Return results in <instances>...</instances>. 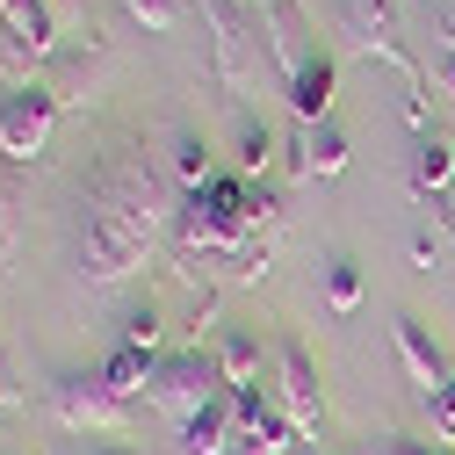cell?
<instances>
[{
    "instance_id": "obj_1",
    "label": "cell",
    "mask_w": 455,
    "mask_h": 455,
    "mask_svg": "<svg viewBox=\"0 0 455 455\" xmlns=\"http://www.w3.org/2000/svg\"><path fill=\"white\" fill-rule=\"evenodd\" d=\"M166 188H174V174L152 166L138 145L108 152L94 166V181L80 196V246H73L87 290H116L152 260L166 217H181V210H166Z\"/></svg>"
},
{
    "instance_id": "obj_2",
    "label": "cell",
    "mask_w": 455,
    "mask_h": 455,
    "mask_svg": "<svg viewBox=\"0 0 455 455\" xmlns=\"http://www.w3.org/2000/svg\"><path fill=\"white\" fill-rule=\"evenodd\" d=\"M44 405H51V419H59L66 434H124V397L101 383V369L94 376H80V369H66V376H51L44 383Z\"/></svg>"
},
{
    "instance_id": "obj_3",
    "label": "cell",
    "mask_w": 455,
    "mask_h": 455,
    "mask_svg": "<svg viewBox=\"0 0 455 455\" xmlns=\"http://www.w3.org/2000/svg\"><path fill=\"white\" fill-rule=\"evenodd\" d=\"M152 405L166 412V419H196L210 397H224V383H217V362H210V347H181V355H159V369H152Z\"/></svg>"
},
{
    "instance_id": "obj_4",
    "label": "cell",
    "mask_w": 455,
    "mask_h": 455,
    "mask_svg": "<svg viewBox=\"0 0 455 455\" xmlns=\"http://www.w3.org/2000/svg\"><path fill=\"white\" fill-rule=\"evenodd\" d=\"M51 124H59V94H51L44 80H22V87L0 94V152H8L15 166H29L51 145Z\"/></svg>"
},
{
    "instance_id": "obj_5",
    "label": "cell",
    "mask_w": 455,
    "mask_h": 455,
    "mask_svg": "<svg viewBox=\"0 0 455 455\" xmlns=\"http://www.w3.org/2000/svg\"><path fill=\"white\" fill-rule=\"evenodd\" d=\"M275 412L290 419L297 434H318V419H325L318 369H311V355H304V339H290V332L275 339Z\"/></svg>"
},
{
    "instance_id": "obj_6",
    "label": "cell",
    "mask_w": 455,
    "mask_h": 455,
    "mask_svg": "<svg viewBox=\"0 0 455 455\" xmlns=\"http://www.w3.org/2000/svg\"><path fill=\"white\" fill-rule=\"evenodd\" d=\"M203 15H210V29H217V80L232 87V94H246L253 87V29H246V15L253 8H232V0H203Z\"/></svg>"
},
{
    "instance_id": "obj_7",
    "label": "cell",
    "mask_w": 455,
    "mask_h": 455,
    "mask_svg": "<svg viewBox=\"0 0 455 455\" xmlns=\"http://www.w3.org/2000/svg\"><path fill=\"white\" fill-rule=\"evenodd\" d=\"M260 36H267V59L282 66V80H297L318 59V36H311V22H304L297 0H267V8H260Z\"/></svg>"
},
{
    "instance_id": "obj_8",
    "label": "cell",
    "mask_w": 455,
    "mask_h": 455,
    "mask_svg": "<svg viewBox=\"0 0 455 455\" xmlns=\"http://www.w3.org/2000/svg\"><path fill=\"white\" fill-rule=\"evenodd\" d=\"M390 339H397V362H405V376H412V390H419V397H434V390L455 376V369H448V355L427 339V325H419V318H397V325H390Z\"/></svg>"
},
{
    "instance_id": "obj_9",
    "label": "cell",
    "mask_w": 455,
    "mask_h": 455,
    "mask_svg": "<svg viewBox=\"0 0 455 455\" xmlns=\"http://www.w3.org/2000/svg\"><path fill=\"white\" fill-rule=\"evenodd\" d=\"M232 448H239V412H232V397H210L196 419H181V441H174V455H232Z\"/></svg>"
},
{
    "instance_id": "obj_10",
    "label": "cell",
    "mask_w": 455,
    "mask_h": 455,
    "mask_svg": "<svg viewBox=\"0 0 455 455\" xmlns=\"http://www.w3.org/2000/svg\"><path fill=\"white\" fill-rule=\"evenodd\" d=\"M448 174H455V145H448L441 131H419V145H412V196L441 210V196H448Z\"/></svg>"
},
{
    "instance_id": "obj_11",
    "label": "cell",
    "mask_w": 455,
    "mask_h": 455,
    "mask_svg": "<svg viewBox=\"0 0 455 455\" xmlns=\"http://www.w3.org/2000/svg\"><path fill=\"white\" fill-rule=\"evenodd\" d=\"M210 362H217V383L224 390H260V347L246 332H217L210 339Z\"/></svg>"
},
{
    "instance_id": "obj_12",
    "label": "cell",
    "mask_w": 455,
    "mask_h": 455,
    "mask_svg": "<svg viewBox=\"0 0 455 455\" xmlns=\"http://www.w3.org/2000/svg\"><path fill=\"white\" fill-rule=\"evenodd\" d=\"M290 152H297V174H339V166H347V131H339L332 116L325 124H304V138Z\"/></svg>"
},
{
    "instance_id": "obj_13",
    "label": "cell",
    "mask_w": 455,
    "mask_h": 455,
    "mask_svg": "<svg viewBox=\"0 0 455 455\" xmlns=\"http://www.w3.org/2000/svg\"><path fill=\"white\" fill-rule=\"evenodd\" d=\"M166 174H174L181 196L203 188V181H217V145H210L203 131H174V159H166Z\"/></svg>"
},
{
    "instance_id": "obj_14",
    "label": "cell",
    "mask_w": 455,
    "mask_h": 455,
    "mask_svg": "<svg viewBox=\"0 0 455 455\" xmlns=\"http://www.w3.org/2000/svg\"><path fill=\"white\" fill-rule=\"evenodd\" d=\"M290 108H297V124H325V108H332V51H318V59L290 80Z\"/></svg>"
},
{
    "instance_id": "obj_15",
    "label": "cell",
    "mask_w": 455,
    "mask_h": 455,
    "mask_svg": "<svg viewBox=\"0 0 455 455\" xmlns=\"http://www.w3.org/2000/svg\"><path fill=\"white\" fill-rule=\"evenodd\" d=\"M152 369H159V355H145V347H124V339H116V355L101 362V383L116 390V397H138V390H152Z\"/></svg>"
},
{
    "instance_id": "obj_16",
    "label": "cell",
    "mask_w": 455,
    "mask_h": 455,
    "mask_svg": "<svg viewBox=\"0 0 455 455\" xmlns=\"http://www.w3.org/2000/svg\"><path fill=\"white\" fill-rule=\"evenodd\" d=\"M0 15H8V29L22 36V51H29V59H44V51H59V29H51L44 0H0Z\"/></svg>"
},
{
    "instance_id": "obj_17",
    "label": "cell",
    "mask_w": 455,
    "mask_h": 455,
    "mask_svg": "<svg viewBox=\"0 0 455 455\" xmlns=\"http://www.w3.org/2000/svg\"><path fill=\"white\" fill-rule=\"evenodd\" d=\"M267 159H275V131H267L260 116H239V145H232V174L260 181V174H267Z\"/></svg>"
},
{
    "instance_id": "obj_18",
    "label": "cell",
    "mask_w": 455,
    "mask_h": 455,
    "mask_svg": "<svg viewBox=\"0 0 455 455\" xmlns=\"http://www.w3.org/2000/svg\"><path fill=\"white\" fill-rule=\"evenodd\" d=\"M325 304H332V311H355V304H362V267H355L347 253L325 260Z\"/></svg>"
},
{
    "instance_id": "obj_19",
    "label": "cell",
    "mask_w": 455,
    "mask_h": 455,
    "mask_svg": "<svg viewBox=\"0 0 455 455\" xmlns=\"http://www.w3.org/2000/svg\"><path fill=\"white\" fill-rule=\"evenodd\" d=\"M124 8H131V22H145V36H174L181 29V0H124Z\"/></svg>"
},
{
    "instance_id": "obj_20",
    "label": "cell",
    "mask_w": 455,
    "mask_h": 455,
    "mask_svg": "<svg viewBox=\"0 0 455 455\" xmlns=\"http://www.w3.org/2000/svg\"><path fill=\"white\" fill-rule=\"evenodd\" d=\"M159 332H166L159 304H138V311H124V347H145V355H159Z\"/></svg>"
},
{
    "instance_id": "obj_21",
    "label": "cell",
    "mask_w": 455,
    "mask_h": 455,
    "mask_svg": "<svg viewBox=\"0 0 455 455\" xmlns=\"http://www.w3.org/2000/svg\"><path fill=\"white\" fill-rule=\"evenodd\" d=\"M44 15H51V29H59V44L94 36V22H87V0H44Z\"/></svg>"
},
{
    "instance_id": "obj_22",
    "label": "cell",
    "mask_w": 455,
    "mask_h": 455,
    "mask_svg": "<svg viewBox=\"0 0 455 455\" xmlns=\"http://www.w3.org/2000/svg\"><path fill=\"white\" fill-rule=\"evenodd\" d=\"M427 419H434V441H441V448H455V376L427 397Z\"/></svg>"
},
{
    "instance_id": "obj_23",
    "label": "cell",
    "mask_w": 455,
    "mask_h": 455,
    "mask_svg": "<svg viewBox=\"0 0 455 455\" xmlns=\"http://www.w3.org/2000/svg\"><path fill=\"white\" fill-rule=\"evenodd\" d=\"M0 73H8V80H15V87H22V80H29V51H22V36H15V29H8V15H0Z\"/></svg>"
},
{
    "instance_id": "obj_24",
    "label": "cell",
    "mask_w": 455,
    "mask_h": 455,
    "mask_svg": "<svg viewBox=\"0 0 455 455\" xmlns=\"http://www.w3.org/2000/svg\"><path fill=\"white\" fill-rule=\"evenodd\" d=\"M51 455H138V448H124V441H59Z\"/></svg>"
},
{
    "instance_id": "obj_25",
    "label": "cell",
    "mask_w": 455,
    "mask_h": 455,
    "mask_svg": "<svg viewBox=\"0 0 455 455\" xmlns=\"http://www.w3.org/2000/svg\"><path fill=\"white\" fill-rule=\"evenodd\" d=\"M8 253H15V203L0 196V275H8Z\"/></svg>"
},
{
    "instance_id": "obj_26",
    "label": "cell",
    "mask_w": 455,
    "mask_h": 455,
    "mask_svg": "<svg viewBox=\"0 0 455 455\" xmlns=\"http://www.w3.org/2000/svg\"><path fill=\"white\" fill-rule=\"evenodd\" d=\"M383 455H434V448H419V441H390Z\"/></svg>"
},
{
    "instance_id": "obj_27",
    "label": "cell",
    "mask_w": 455,
    "mask_h": 455,
    "mask_svg": "<svg viewBox=\"0 0 455 455\" xmlns=\"http://www.w3.org/2000/svg\"><path fill=\"white\" fill-rule=\"evenodd\" d=\"M8 397H15V383H8V362H0V405H8Z\"/></svg>"
},
{
    "instance_id": "obj_28",
    "label": "cell",
    "mask_w": 455,
    "mask_h": 455,
    "mask_svg": "<svg viewBox=\"0 0 455 455\" xmlns=\"http://www.w3.org/2000/svg\"><path fill=\"white\" fill-rule=\"evenodd\" d=\"M448 51H455V0H448Z\"/></svg>"
},
{
    "instance_id": "obj_29",
    "label": "cell",
    "mask_w": 455,
    "mask_h": 455,
    "mask_svg": "<svg viewBox=\"0 0 455 455\" xmlns=\"http://www.w3.org/2000/svg\"><path fill=\"white\" fill-rule=\"evenodd\" d=\"M232 8H253V15H260V8H267V0H232Z\"/></svg>"
},
{
    "instance_id": "obj_30",
    "label": "cell",
    "mask_w": 455,
    "mask_h": 455,
    "mask_svg": "<svg viewBox=\"0 0 455 455\" xmlns=\"http://www.w3.org/2000/svg\"><path fill=\"white\" fill-rule=\"evenodd\" d=\"M448 87H455V51H448Z\"/></svg>"
}]
</instances>
